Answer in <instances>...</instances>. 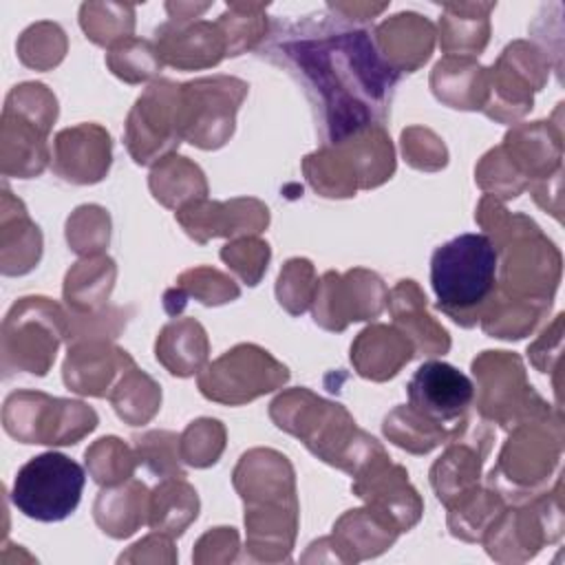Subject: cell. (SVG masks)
Segmentation results:
<instances>
[{
    "label": "cell",
    "mask_w": 565,
    "mask_h": 565,
    "mask_svg": "<svg viewBox=\"0 0 565 565\" xmlns=\"http://www.w3.org/2000/svg\"><path fill=\"white\" fill-rule=\"evenodd\" d=\"M4 430L22 444H75L97 426V415L82 402L53 399L44 393H11L2 411Z\"/></svg>",
    "instance_id": "5b68a950"
},
{
    "label": "cell",
    "mask_w": 565,
    "mask_h": 565,
    "mask_svg": "<svg viewBox=\"0 0 565 565\" xmlns=\"http://www.w3.org/2000/svg\"><path fill=\"white\" fill-rule=\"evenodd\" d=\"M64 335V313L49 298H22L15 302L2 327L4 369L13 364L26 373L44 375L55 360Z\"/></svg>",
    "instance_id": "8992f818"
},
{
    "label": "cell",
    "mask_w": 565,
    "mask_h": 565,
    "mask_svg": "<svg viewBox=\"0 0 565 565\" xmlns=\"http://www.w3.org/2000/svg\"><path fill=\"white\" fill-rule=\"evenodd\" d=\"M192 426L196 428V433H199L201 441H207L214 433H218V430H221V426H218V422H216V419H201V422H192ZM183 457H185V461H188V463H192V466H210V463H214V461H216V455H214L210 448H205V444H196V446H192V450H185V452H183Z\"/></svg>",
    "instance_id": "4fadbf2b"
},
{
    "label": "cell",
    "mask_w": 565,
    "mask_h": 565,
    "mask_svg": "<svg viewBox=\"0 0 565 565\" xmlns=\"http://www.w3.org/2000/svg\"><path fill=\"white\" fill-rule=\"evenodd\" d=\"M84 468L62 452L31 457L15 475L11 501L29 519L53 523L75 512L84 490Z\"/></svg>",
    "instance_id": "277c9868"
},
{
    "label": "cell",
    "mask_w": 565,
    "mask_h": 565,
    "mask_svg": "<svg viewBox=\"0 0 565 565\" xmlns=\"http://www.w3.org/2000/svg\"><path fill=\"white\" fill-rule=\"evenodd\" d=\"M221 258L232 265L236 271L243 267V263H254L260 271H265L267 260H269V247L267 243L260 241H238L232 245H225L221 249Z\"/></svg>",
    "instance_id": "7c38bea8"
},
{
    "label": "cell",
    "mask_w": 565,
    "mask_h": 565,
    "mask_svg": "<svg viewBox=\"0 0 565 565\" xmlns=\"http://www.w3.org/2000/svg\"><path fill=\"white\" fill-rule=\"evenodd\" d=\"M271 51L289 60L318 95L329 115L331 143H342L366 126H382L373 119L382 121L397 73L380 60L366 31L329 22L318 29L305 24L298 33H285Z\"/></svg>",
    "instance_id": "6da1fadb"
},
{
    "label": "cell",
    "mask_w": 565,
    "mask_h": 565,
    "mask_svg": "<svg viewBox=\"0 0 565 565\" xmlns=\"http://www.w3.org/2000/svg\"><path fill=\"white\" fill-rule=\"evenodd\" d=\"M108 64L115 75H119L128 82L146 79L157 71V57H154V51L150 49V44L143 40H132V38H128L115 51H110Z\"/></svg>",
    "instance_id": "30bf717a"
},
{
    "label": "cell",
    "mask_w": 565,
    "mask_h": 565,
    "mask_svg": "<svg viewBox=\"0 0 565 565\" xmlns=\"http://www.w3.org/2000/svg\"><path fill=\"white\" fill-rule=\"evenodd\" d=\"M499 254L486 234H459L430 258L437 307L461 327H475L497 291Z\"/></svg>",
    "instance_id": "7a4b0ae2"
},
{
    "label": "cell",
    "mask_w": 565,
    "mask_h": 565,
    "mask_svg": "<svg viewBox=\"0 0 565 565\" xmlns=\"http://www.w3.org/2000/svg\"><path fill=\"white\" fill-rule=\"evenodd\" d=\"M221 40H223V33H218V24H207V22H199L179 31L172 24H166V29L161 26L157 31L159 53L166 57L168 64L183 66V68L194 66L192 49L196 51L199 66L216 64L225 51Z\"/></svg>",
    "instance_id": "9c48e42d"
},
{
    "label": "cell",
    "mask_w": 565,
    "mask_h": 565,
    "mask_svg": "<svg viewBox=\"0 0 565 565\" xmlns=\"http://www.w3.org/2000/svg\"><path fill=\"white\" fill-rule=\"evenodd\" d=\"M408 408L424 422L446 430L450 439L459 435V422H463L468 406L475 399L472 382L446 362H424L408 386Z\"/></svg>",
    "instance_id": "ba28073f"
},
{
    "label": "cell",
    "mask_w": 565,
    "mask_h": 565,
    "mask_svg": "<svg viewBox=\"0 0 565 565\" xmlns=\"http://www.w3.org/2000/svg\"><path fill=\"white\" fill-rule=\"evenodd\" d=\"M289 373L267 351L254 344H241L218 358L199 377V388L205 397L243 404L287 382Z\"/></svg>",
    "instance_id": "52a82bcc"
},
{
    "label": "cell",
    "mask_w": 565,
    "mask_h": 565,
    "mask_svg": "<svg viewBox=\"0 0 565 565\" xmlns=\"http://www.w3.org/2000/svg\"><path fill=\"white\" fill-rule=\"evenodd\" d=\"M33 51H44L46 66H55L64 55V33L57 24H35L22 33L20 40V57L26 60Z\"/></svg>",
    "instance_id": "8fae6325"
},
{
    "label": "cell",
    "mask_w": 565,
    "mask_h": 565,
    "mask_svg": "<svg viewBox=\"0 0 565 565\" xmlns=\"http://www.w3.org/2000/svg\"><path fill=\"white\" fill-rule=\"evenodd\" d=\"M271 417L278 428L300 437L305 446L322 461L344 470L347 461L373 459L371 452L382 448L366 433H360L358 439H353L358 433L355 422L340 404H331L311 395V404L307 406L302 388L280 395L271 404Z\"/></svg>",
    "instance_id": "3957f363"
}]
</instances>
